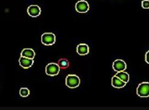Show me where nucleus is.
<instances>
[{"label": "nucleus", "instance_id": "nucleus-5", "mask_svg": "<svg viewBox=\"0 0 149 110\" xmlns=\"http://www.w3.org/2000/svg\"><path fill=\"white\" fill-rule=\"evenodd\" d=\"M89 4L85 0L78 1L75 5L76 10L79 13H86L89 10Z\"/></svg>", "mask_w": 149, "mask_h": 110}, {"label": "nucleus", "instance_id": "nucleus-14", "mask_svg": "<svg viewBox=\"0 0 149 110\" xmlns=\"http://www.w3.org/2000/svg\"><path fill=\"white\" fill-rule=\"evenodd\" d=\"M19 95L22 97H27L30 95V91L26 88H22L19 90Z\"/></svg>", "mask_w": 149, "mask_h": 110}, {"label": "nucleus", "instance_id": "nucleus-13", "mask_svg": "<svg viewBox=\"0 0 149 110\" xmlns=\"http://www.w3.org/2000/svg\"><path fill=\"white\" fill-rule=\"evenodd\" d=\"M69 62L67 59H60L58 61V65L60 66V69H65L69 66Z\"/></svg>", "mask_w": 149, "mask_h": 110}, {"label": "nucleus", "instance_id": "nucleus-4", "mask_svg": "<svg viewBox=\"0 0 149 110\" xmlns=\"http://www.w3.org/2000/svg\"><path fill=\"white\" fill-rule=\"evenodd\" d=\"M60 71V68L58 64L51 63L48 64L45 68L46 74L50 76L57 75Z\"/></svg>", "mask_w": 149, "mask_h": 110}, {"label": "nucleus", "instance_id": "nucleus-16", "mask_svg": "<svg viewBox=\"0 0 149 110\" xmlns=\"http://www.w3.org/2000/svg\"><path fill=\"white\" fill-rule=\"evenodd\" d=\"M145 59H146V62L148 64H149V51L146 53Z\"/></svg>", "mask_w": 149, "mask_h": 110}, {"label": "nucleus", "instance_id": "nucleus-3", "mask_svg": "<svg viewBox=\"0 0 149 110\" xmlns=\"http://www.w3.org/2000/svg\"><path fill=\"white\" fill-rule=\"evenodd\" d=\"M41 42L45 45H52L56 42V36L52 33H45L41 36Z\"/></svg>", "mask_w": 149, "mask_h": 110}, {"label": "nucleus", "instance_id": "nucleus-12", "mask_svg": "<svg viewBox=\"0 0 149 110\" xmlns=\"http://www.w3.org/2000/svg\"><path fill=\"white\" fill-rule=\"evenodd\" d=\"M116 76L118 77L120 79L123 81L124 82L127 83L129 81V74L124 71L117 72L115 74Z\"/></svg>", "mask_w": 149, "mask_h": 110}, {"label": "nucleus", "instance_id": "nucleus-10", "mask_svg": "<svg viewBox=\"0 0 149 110\" xmlns=\"http://www.w3.org/2000/svg\"><path fill=\"white\" fill-rule=\"evenodd\" d=\"M77 52L81 56L88 55L89 52V47L86 44H79L77 47Z\"/></svg>", "mask_w": 149, "mask_h": 110}, {"label": "nucleus", "instance_id": "nucleus-9", "mask_svg": "<svg viewBox=\"0 0 149 110\" xmlns=\"http://www.w3.org/2000/svg\"><path fill=\"white\" fill-rule=\"evenodd\" d=\"M112 85L115 88H124L127 83L120 79L118 77L116 76L115 75L112 78Z\"/></svg>", "mask_w": 149, "mask_h": 110}, {"label": "nucleus", "instance_id": "nucleus-2", "mask_svg": "<svg viewBox=\"0 0 149 110\" xmlns=\"http://www.w3.org/2000/svg\"><path fill=\"white\" fill-rule=\"evenodd\" d=\"M137 95L142 98L149 97V82H143L138 85L137 88Z\"/></svg>", "mask_w": 149, "mask_h": 110}, {"label": "nucleus", "instance_id": "nucleus-8", "mask_svg": "<svg viewBox=\"0 0 149 110\" xmlns=\"http://www.w3.org/2000/svg\"><path fill=\"white\" fill-rule=\"evenodd\" d=\"M34 62L33 59L28 58L22 56H21L20 58L19 59V65L24 69H28L31 67Z\"/></svg>", "mask_w": 149, "mask_h": 110}, {"label": "nucleus", "instance_id": "nucleus-7", "mask_svg": "<svg viewBox=\"0 0 149 110\" xmlns=\"http://www.w3.org/2000/svg\"><path fill=\"white\" fill-rule=\"evenodd\" d=\"M27 12L30 16L36 17L41 14V8L37 5H31L28 8Z\"/></svg>", "mask_w": 149, "mask_h": 110}, {"label": "nucleus", "instance_id": "nucleus-11", "mask_svg": "<svg viewBox=\"0 0 149 110\" xmlns=\"http://www.w3.org/2000/svg\"><path fill=\"white\" fill-rule=\"evenodd\" d=\"M21 56L28 58L34 59L35 56V52L32 49H24L21 53Z\"/></svg>", "mask_w": 149, "mask_h": 110}, {"label": "nucleus", "instance_id": "nucleus-1", "mask_svg": "<svg viewBox=\"0 0 149 110\" xmlns=\"http://www.w3.org/2000/svg\"><path fill=\"white\" fill-rule=\"evenodd\" d=\"M81 80L76 74H69L65 79V84L69 88H74L79 86Z\"/></svg>", "mask_w": 149, "mask_h": 110}, {"label": "nucleus", "instance_id": "nucleus-15", "mask_svg": "<svg viewBox=\"0 0 149 110\" xmlns=\"http://www.w3.org/2000/svg\"><path fill=\"white\" fill-rule=\"evenodd\" d=\"M142 7L144 9H149V0H143L142 2Z\"/></svg>", "mask_w": 149, "mask_h": 110}, {"label": "nucleus", "instance_id": "nucleus-6", "mask_svg": "<svg viewBox=\"0 0 149 110\" xmlns=\"http://www.w3.org/2000/svg\"><path fill=\"white\" fill-rule=\"evenodd\" d=\"M112 68L117 72L124 71L127 69V64L122 59H117L113 63Z\"/></svg>", "mask_w": 149, "mask_h": 110}]
</instances>
